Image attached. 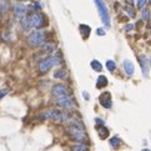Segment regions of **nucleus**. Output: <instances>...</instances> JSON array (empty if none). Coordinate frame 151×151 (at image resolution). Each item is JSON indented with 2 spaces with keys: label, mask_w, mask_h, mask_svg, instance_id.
Returning a JSON list of instances; mask_svg holds the SVG:
<instances>
[{
  "label": "nucleus",
  "mask_w": 151,
  "mask_h": 151,
  "mask_svg": "<svg viewBox=\"0 0 151 151\" xmlns=\"http://www.w3.org/2000/svg\"><path fill=\"white\" fill-rule=\"evenodd\" d=\"M61 63V55L59 53L55 54L54 56H48L44 60H41L39 63V73L40 74H46L48 71L51 69L53 66H56Z\"/></svg>",
  "instance_id": "nucleus-1"
},
{
  "label": "nucleus",
  "mask_w": 151,
  "mask_h": 151,
  "mask_svg": "<svg viewBox=\"0 0 151 151\" xmlns=\"http://www.w3.org/2000/svg\"><path fill=\"white\" fill-rule=\"evenodd\" d=\"M45 40H46V34L42 33V31H39V30H35L33 33H30V35L28 36L29 45L33 46V48L41 46L45 42Z\"/></svg>",
  "instance_id": "nucleus-2"
},
{
  "label": "nucleus",
  "mask_w": 151,
  "mask_h": 151,
  "mask_svg": "<svg viewBox=\"0 0 151 151\" xmlns=\"http://www.w3.org/2000/svg\"><path fill=\"white\" fill-rule=\"evenodd\" d=\"M67 135H69L70 139L74 140V141H78V142H81V144L89 142L88 135H86V132L82 130V129H76V127L70 126L67 129Z\"/></svg>",
  "instance_id": "nucleus-3"
},
{
  "label": "nucleus",
  "mask_w": 151,
  "mask_h": 151,
  "mask_svg": "<svg viewBox=\"0 0 151 151\" xmlns=\"http://www.w3.org/2000/svg\"><path fill=\"white\" fill-rule=\"evenodd\" d=\"M95 4L98 6V10H99V14H100V18H101V21L104 23L105 26L109 28L111 21H110V15H109V10H107L105 3L104 0H95Z\"/></svg>",
  "instance_id": "nucleus-4"
},
{
  "label": "nucleus",
  "mask_w": 151,
  "mask_h": 151,
  "mask_svg": "<svg viewBox=\"0 0 151 151\" xmlns=\"http://www.w3.org/2000/svg\"><path fill=\"white\" fill-rule=\"evenodd\" d=\"M51 95L55 98H61V96H70V89L65 84H56L51 89Z\"/></svg>",
  "instance_id": "nucleus-5"
},
{
  "label": "nucleus",
  "mask_w": 151,
  "mask_h": 151,
  "mask_svg": "<svg viewBox=\"0 0 151 151\" xmlns=\"http://www.w3.org/2000/svg\"><path fill=\"white\" fill-rule=\"evenodd\" d=\"M56 104L59 107H63V109H73L75 106V101L70 96H61V98H56Z\"/></svg>",
  "instance_id": "nucleus-6"
},
{
  "label": "nucleus",
  "mask_w": 151,
  "mask_h": 151,
  "mask_svg": "<svg viewBox=\"0 0 151 151\" xmlns=\"http://www.w3.org/2000/svg\"><path fill=\"white\" fill-rule=\"evenodd\" d=\"M30 19H31V25H33V28H36V29H41L46 23L45 16L40 13H35L33 15H30Z\"/></svg>",
  "instance_id": "nucleus-7"
},
{
  "label": "nucleus",
  "mask_w": 151,
  "mask_h": 151,
  "mask_svg": "<svg viewBox=\"0 0 151 151\" xmlns=\"http://www.w3.org/2000/svg\"><path fill=\"white\" fill-rule=\"evenodd\" d=\"M60 111H57L56 109H48L45 111H42V113L40 114V119L41 120H53L55 121L57 116H59Z\"/></svg>",
  "instance_id": "nucleus-8"
},
{
  "label": "nucleus",
  "mask_w": 151,
  "mask_h": 151,
  "mask_svg": "<svg viewBox=\"0 0 151 151\" xmlns=\"http://www.w3.org/2000/svg\"><path fill=\"white\" fill-rule=\"evenodd\" d=\"M100 104H101V106H104L105 109H110L111 106H113V100H111V94L110 92H102L101 95H100Z\"/></svg>",
  "instance_id": "nucleus-9"
},
{
  "label": "nucleus",
  "mask_w": 151,
  "mask_h": 151,
  "mask_svg": "<svg viewBox=\"0 0 151 151\" xmlns=\"http://www.w3.org/2000/svg\"><path fill=\"white\" fill-rule=\"evenodd\" d=\"M25 13H26V8H25L24 5L18 4V5L14 6V15H15V18H18V19L24 18L25 16Z\"/></svg>",
  "instance_id": "nucleus-10"
},
{
  "label": "nucleus",
  "mask_w": 151,
  "mask_h": 151,
  "mask_svg": "<svg viewBox=\"0 0 151 151\" xmlns=\"http://www.w3.org/2000/svg\"><path fill=\"white\" fill-rule=\"evenodd\" d=\"M123 66H124V70H125V73H126L127 76H132V75L135 74V67H134V64L131 61L125 60L123 63Z\"/></svg>",
  "instance_id": "nucleus-11"
},
{
  "label": "nucleus",
  "mask_w": 151,
  "mask_h": 151,
  "mask_svg": "<svg viewBox=\"0 0 151 151\" xmlns=\"http://www.w3.org/2000/svg\"><path fill=\"white\" fill-rule=\"evenodd\" d=\"M20 24H21V28H23V30H29V29L33 28V25H31V19H30V15H25L24 18H21L20 19Z\"/></svg>",
  "instance_id": "nucleus-12"
},
{
  "label": "nucleus",
  "mask_w": 151,
  "mask_h": 151,
  "mask_svg": "<svg viewBox=\"0 0 151 151\" xmlns=\"http://www.w3.org/2000/svg\"><path fill=\"white\" fill-rule=\"evenodd\" d=\"M140 64H141V70H142V75L145 78L149 76V67H147V61H146V56H140L139 57Z\"/></svg>",
  "instance_id": "nucleus-13"
},
{
  "label": "nucleus",
  "mask_w": 151,
  "mask_h": 151,
  "mask_svg": "<svg viewBox=\"0 0 151 151\" xmlns=\"http://www.w3.org/2000/svg\"><path fill=\"white\" fill-rule=\"evenodd\" d=\"M55 44L54 42H44V44L41 45V50L44 53H46V54H51V53H54V50H55Z\"/></svg>",
  "instance_id": "nucleus-14"
},
{
  "label": "nucleus",
  "mask_w": 151,
  "mask_h": 151,
  "mask_svg": "<svg viewBox=\"0 0 151 151\" xmlns=\"http://www.w3.org/2000/svg\"><path fill=\"white\" fill-rule=\"evenodd\" d=\"M107 85V79L106 76H104V75H100L98 78V81H96V88L98 89H102L104 86Z\"/></svg>",
  "instance_id": "nucleus-15"
},
{
  "label": "nucleus",
  "mask_w": 151,
  "mask_h": 151,
  "mask_svg": "<svg viewBox=\"0 0 151 151\" xmlns=\"http://www.w3.org/2000/svg\"><path fill=\"white\" fill-rule=\"evenodd\" d=\"M98 132H99L100 139H106L109 136V130L105 126H98Z\"/></svg>",
  "instance_id": "nucleus-16"
},
{
  "label": "nucleus",
  "mask_w": 151,
  "mask_h": 151,
  "mask_svg": "<svg viewBox=\"0 0 151 151\" xmlns=\"http://www.w3.org/2000/svg\"><path fill=\"white\" fill-rule=\"evenodd\" d=\"M80 31H81V35L84 36L85 39L89 36L90 33H91V29H90L88 25H80Z\"/></svg>",
  "instance_id": "nucleus-17"
},
{
  "label": "nucleus",
  "mask_w": 151,
  "mask_h": 151,
  "mask_svg": "<svg viewBox=\"0 0 151 151\" xmlns=\"http://www.w3.org/2000/svg\"><path fill=\"white\" fill-rule=\"evenodd\" d=\"M9 10V3L6 0H0V13L5 14Z\"/></svg>",
  "instance_id": "nucleus-18"
},
{
  "label": "nucleus",
  "mask_w": 151,
  "mask_h": 151,
  "mask_svg": "<svg viewBox=\"0 0 151 151\" xmlns=\"http://www.w3.org/2000/svg\"><path fill=\"white\" fill-rule=\"evenodd\" d=\"M73 151H89V146L86 144H80V145L73 146Z\"/></svg>",
  "instance_id": "nucleus-19"
},
{
  "label": "nucleus",
  "mask_w": 151,
  "mask_h": 151,
  "mask_svg": "<svg viewBox=\"0 0 151 151\" xmlns=\"http://www.w3.org/2000/svg\"><path fill=\"white\" fill-rule=\"evenodd\" d=\"M91 67L95 71H98V73H100V71L102 70V65L98 61V60H92V61H91Z\"/></svg>",
  "instance_id": "nucleus-20"
},
{
  "label": "nucleus",
  "mask_w": 151,
  "mask_h": 151,
  "mask_svg": "<svg viewBox=\"0 0 151 151\" xmlns=\"http://www.w3.org/2000/svg\"><path fill=\"white\" fill-rule=\"evenodd\" d=\"M67 76V74H66V71H64V70H59V71H55L54 73V78L55 79H65Z\"/></svg>",
  "instance_id": "nucleus-21"
},
{
  "label": "nucleus",
  "mask_w": 151,
  "mask_h": 151,
  "mask_svg": "<svg viewBox=\"0 0 151 151\" xmlns=\"http://www.w3.org/2000/svg\"><path fill=\"white\" fill-rule=\"evenodd\" d=\"M110 145L113 146L114 149H117V147L121 145V140L117 139V138H113V139L110 140Z\"/></svg>",
  "instance_id": "nucleus-22"
},
{
  "label": "nucleus",
  "mask_w": 151,
  "mask_h": 151,
  "mask_svg": "<svg viewBox=\"0 0 151 151\" xmlns=\"http://www.w3.org/2000/svg\"><path fill=\"white\" fill-rule=\"evenodd\" d=\"M141 16H142V19H144V20H149L150 18H151V13H150V10L147 9V8H144V9H142V14H141Z\"/></svg>",
  "instance_id": "nucleus-23"
},
{
  "label": "nucleus",
  "mask_w": 151,
  "mask_h": 151,
  "mask_svg": "<svg viewBox=\"0 0 151 151\" xmlns=\"http://www.w3.org/2000/svg\"><path fill=\"white\" fill-rule=\"evenodd\" d=\"M106 67L109 69V71H114L116 69V64H115V61H113V60H109V61L106 63Z\"/></svg>",
  "instance_id": "nucleus-24"
},
{
  "label": "nucleus",
  "mask_w": 151,
  "mask_h": 151,
  "mask_svg": "<svg viewBox=\"0 0 151 151\" xmlns=\"http://www.w3.org/2000/svg\"><path fill=\"white\" fill-rule=\"evenodd\" d=\"M125 11L129 14V16L131 18H135V10L131 8V6H125Z\"/></svg>",
  "instance_id": "nucleus-25"
},
{
  "label": "nucleus",
  "mask_w": 151,
  "mask_h": 151,
  "mask_svg": "<svg viewBox=\"0 0 151 151\" xmlns=\"http://www.w3.org/2000/svg\"><path fill=\"white\" fill-rule=\"evenodd\" d=\"M146 5V0H138V8L139 9H144Z\"/></svg>",
  "instance_id": "nucleus-26"
},
{
  "label": "nucleus",
  "mask_w": 151,
  "mask_h": 151,
  "mask_svg": "<svg viewBox=\"0 0 151 151\" xmlns=\"http://www.w3.org/2000/svg\"><path fill=\"white\" fill-rule=\"evenodd\" d=\"M9 92V90L8 89H3V90H0V99H3L4 96L6 95Z\"/></svg>",
  "instance_id": "nucleus-27"
},
{
  "label": "nucleus",
  "mask_w": 151,
  "mask_h": 151,
  "mask_svg": "<svg viewBox=\"0 0 151 151\" xmlns=\"http://www.w3.org/2000/svg\"><path fill=\"white\" fill-rule=\"evenodd\" d=\"M95 121L98 123V126H105V121L104 120H101V119H95Z\"/></svg>",
  "instance_id": "nucleus-28"
},
{
  "label": "nucleus",
  "mask_w": 151,
  "mask_h": 151,
  "mask_svg": "<svg viewBox=\"0 0 151 151\" xmlns=\"http://www.w3.org/2000/svg\"><path fill=\"white\" fill-rule=\"evenodd\" d=\"M33 6H34V9H36V10H40V9H41V4H40L39 1H35Z\"/></svg>",
  "instance_id": "nucleus-29"
},
{
  "label": "nucleus",
  "mask_w": 151,
  "mask_h": 151,
  "mask_svg": "<svg viewBox=\"0 0 151 151\" xmlns=\"http://www.w3.org/2000/svg\"><path fill=\"white\" fill-rule=\"evenodd\" d=\"M96 33H98V35H100V36H102V35H105V30H104V29H98Z\"/></svg>",
  "instance_id": "nucleus-30"
},
{
  "label": "nucleus",
  "mask_w": 151,
  "mask_h": 151,
  "mask_svg": "<svg viewBox=\"0 0 151 151\" xmlns=\"http://www.w3.org/2000/svg\"><path fill=\"white\" fill-rule=\"evenodd\" d=\"M132 28H134V25H132V24H130V25H126V26H125V30H126V31H129V30H131Z\"/></svg>",
  "instance_id": "nucleus-31"
},
{
  "label": "nucleus",
  "mask_w": 151,
  "mask_h": 151,
  "mask_svg": "<svg viewBox=\"0 0 151 151\" xmlns=\"http://www.w3.org/2000/svg\"><path fill=\"white\" fill-rule=\"evenodd\" d=\"M82 96H84V98H85L86 100H89V99H90V98H89V95H88V92H86V91L82 92Z\"/></svg>",
  "instance_id": "nucleus-32"
},
{
  "label": "nucleus",
  "mask_w": 151,
  "mask_h": 151,
  "mask_svg": "<svg viewBox=\"0 0 151 151\" xmlns=\"http://www.w3.org/2000/svg\"><path fill=\"white\" fill-rule=\"evenodd\" d=\"M149 60H150V66H151V56H150V59H149Z\"/></svg>",
  "instance_id": "nucleus-33"
},
{
  "label": "nucleus",
  "mask_w": 151,
  "mask_h": 151,
  "mask_svg": "<svg viewBox=\"0 0 151 151\" xmlns=\"http://www.w3.org/2000/svg\"><path fill=\"white\" fill-rule=\"evenodd\" d=\"M142 151H150V150H147V149H146V150H142Z\"/></svg>",
  "instance_id": "nucleus-34"
},
{
  "label": "nucleus",
  "mask_w": 151,
  "mask_h": 151,
  "mask_svg": "<svg viewBox=\"0 0 151 151\" xmlns=\"http://www.w3.org/2000/svg\"><path fill=\"white\" fill-rule=\"evenodd\" d=\"M149 3H150V4H151V0H149Z\"/></svg>",
  "instance_id": "nucleus-35"
}]
</instances>
